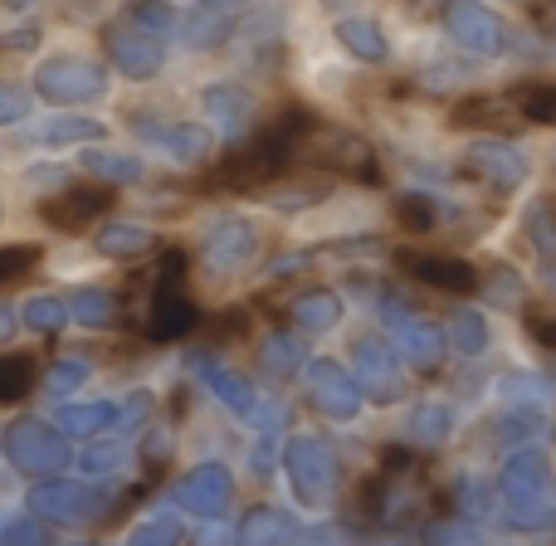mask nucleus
Returning a JSON list of instances; mask_svg holds the SVG:
<instances>
[{
	"label": "nucleus",
	"instance_id": "nucleus-1",
	"mask_svg": "<svg viewBox=\"0 0 556 546\" xmlns=\"http://www.w3.org/2000/svg\"><path fill=\"white\" fill-rule=\"evenodd\" d=\"M108 205H113V191L78 186V191L59 195V201H45V205H39V215H45L49 225H59V230H78V225H88L93 215H103Z\"/></svg>",
	"mask_w": 556,
	"mask_h": 546
},
{
	"label": "nucleus",
	"instance_id": "nucleus-2",
	"mask_svg": "<svg viewBox=\"0 0 556 546\" xmlns=\"http://www.w3.org/2000/svg\"><path fill=\"white\" fill-rule=\"evenodd\" d=\"M513 107L528 123H556V84H522L513 88Z\"/></svg>",
	"mask_w": 556,
	"mask_h": 546
}]
</instances>
